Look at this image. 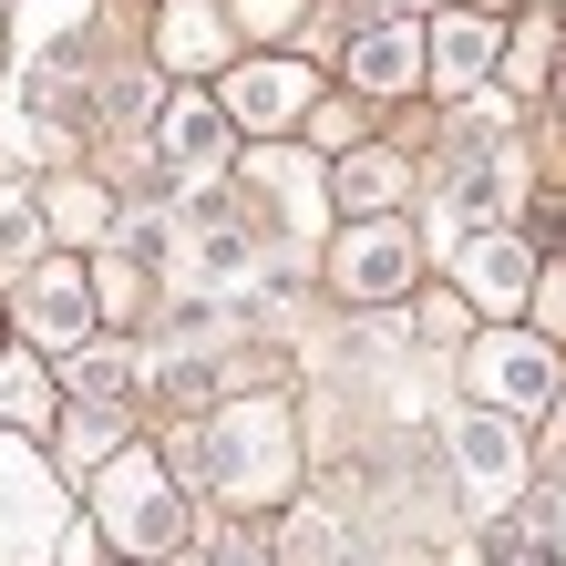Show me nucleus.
Returning a JSON list of instances; mask_svg holds the SVG:
<instances>
[{
    "instance_id": "obj_15",
    "label": "nucleus",
    "mask_w": 566,
    "mask_h": 566,
    "mask_svg": "<svg viewBox=\"0 0 566 566\" xmlns=\"http://www.w3.org/2000/svg\"><path fill=\"white\" fill-rule=\"evenodd\" d=\"M329 186H340V217H391V207L412 196V165L391 155V145H371V135H360L340 165H329Z\"/></svg>"
},
{
    "instance_id": "obj_9",
    "label": "nucleus",
    "mask_w": 566,
    "mask_h": 566,
    "mask_svg": "<svg viewBox=\"0 0 566 566\" xmlns=\"http://www.w3.org/2000/svg\"><path fill=\"white\" fill-rule=\"evenodd\" d=\"M145 145H155V165H165V186H207V176H227V93H207V83H186V93H165L155 104V124H145Z\"/></svg>"
},
{
    "instance_id": "obj_11",
    "label": "nucleus",
    "mask_w": 566,
    "mask_h": 566,
    "mask_svg": "<svg viewBox=\"0 0 566 566\" xmlns=\"http://www.w3.org/2000/svg\"><path fill=\"white\" fill-rule=\"evenodd\" d=\"M227 114L238 124H258V135H289V124H310V104H319V73L298 52H269V62H227Z\"/></svg>"
},
{
    "instance_id": "obj_20",
    "label": "nucleus",
    "mask_w": 566,
    "mask_h": 566,
    "mask_svg": "<svg viewBox=\"0 0 566 566\" xmlns=\"http://www.w3.org/2000/svg\"><path fill=\"white\" fill-rule=\"evenodd\" d=\"M474 298H463V279L453 289H412V340H432V350H463V340H474Z\"/></svg>"
},
{
    "instance_id": "obj_24",
    "label": "nucleus",
    "mask_w": 566,
    "mask_h": 566,
    "mask_svg": "<svg viewBox=\"0 0 566 566\" xmlns=\"http://www.w3.org/2000/svg\"><path fill=\"white\" fill-rule=\"evenodd\" d=\"M227 11H238V31H269V42H279V31L310 11V0H227Z\"/></svg>"
},
{
    "instance_id": "obj_21",
    "label": "nucleus",
    "mask_w": 566,
    "mask_h": 566,
    "mask_svg": "<svg viewBox=\"0 0 566 566\" xmlns=\"http://www.w3.org/2000/svg\"><path fill=\"white\" fill-rule=\"evenodd\" d=\"M31 217H42V207H21V196H0V279L42 258V227H31Z\"/></svg>"
},
{
    "instance_id": "obj_4",
    "label": "nucleus",
    "mask_w": 566,
    "mask_h": 566,
    "mask_svg": "<svg viewBox=\"0 0 566 566\" xmlns=\"http://www.w3.org/2000/svg\"><path fill=\"white\" fill-rule=\"evenodd\" d=\"M422 289V227L402 217H350L329 238V298L340 310H391V298Z\"/></svg>"
},
{
    "instance_id": "obj_25",
    "label": "nucleus",
    "mask_w": 566,
    "mask_h": 566,
    "mask_svg": "<svg viewBox=\"0 0 566 566\" xmlns=\"http://www.w3.org/2000/svg\"><path fill=\"white\" fill-rule=\"evenodd\" d=\"M474 11H494V21H505V11H525V0H474Z\"/></svg>"
},
{
    "instance_id": "obj_10",
    "label": "nucleus",
    "mask_w": 566,
    "mask_h": 566,
    "mask_svg": "<svg viewBox=\"0 0 566 566\" xmlns=\"http://www.w3.org/2000/svg\"><path fill=\"white\" fill-rule=\"evenodd\" d=\"M340 73H350V93H422V83H432V31H422L412 11H381V21L350 31Z\"/></svg>"
},
{
    "instance_id": "obj_19",
    "label": "nucleus",
    "mask_w": 566,
    "mask_h": 566,
    "mask_svg": "<svg viewBox=\"0 0 566 566\" xmlns=\"http://www.w3.org/2000/svg\"><path fill=\"white\" fill-rule=\"evenodd\" d=\"M556 62H566V31H556L546 11H525V21L505 31V62H494V83H505V93H546V83H556Z\"/></svg>"
},
{
    "instance_id": "obj_22",
    "label": "nucleus",
    "mask_w": 566,
    "mask_h": 566,
    "mask_svg": "<svg viewBox=\"0 0 566 566\" xmlns=\"http://www.w3.org/2000/svg\"><path fill=\"white\" fill-rule=\"evenodd\" d=\"M298 135H310L319 155H350V145H360V104H329V93H319V104H310V124H298Z\"/></svg>"
},
{
    "instance_id": "obj_13",
    "label": "nucleus",
    "mask_w": 566,
    "mask_h": 566,
    "mask_svg": "<svg viewBox=\"0 0 566 566\" xmlns=\"http://www.w3.org/2000/svg\"><path fill=\"white\" fill-rule=\"evenodd\" d=\"M453 279H463V298H474L484 319H515L525 298H536V248H525L515 227H484V238L453 248Z\"/></svg>"
},
{
    "instance_id": "obj_5",
    "label": "nucleus",
    "mask_w": 566,
    "mask_h": 566,
    "mask_svg": "<svg viewBox=\"0 0 566 566\" xmlns=\"http://www.w3.org/2000/svg\"><path fill=\"white\" fill-rule=\"evenodd\" d=\"M463 381H474V402L515 412V422H546L556 412V350H546V329L484 319L474 340H463Z\"/></svg>"
},
{
    "instance_id": "obj_8",
    "label": "nucleus",
    "mask_w": 566,
    "mask_h": 566,
    "mask_svg": "<svg viewBox=\"0 0 566 566\" xmlns=\"http://www.w3.org/2000/svg\"><path fill=\"white\" fill-rule=\"evenodd\" d=\"M11 319H21L42 350H83L93 329H104V298H93V258H31V269H21V298H11Z\"/></svg>"
},
{
    "instance_id": "obj_23",
    "label": "nucleus",
    "mask_w": 566,
    "mask_h": 566,
    "mask_svg": "<svg viewBox=\"0 0 566 566\" xmlns=\"http://www.w3.org/2000/svg\"><path fill=\"white\" fill-rule=\"evenodd\" d=\"M525 319H536L546 340H566V269H536V298H525Z\"/></svg>"
},
{
    "instance_id": "obj_16",
    "label": "nucleus",
    "mask_w": 566,
    "mask_h": 566,
    "mask_svg": "<svg viewBox=\"0 0 566 566\" xmlns=\"http://www.w3.org/2000/svg\"><path fill=\"white\" fill-rule=\"evenodd\" d=\"M62 391H73V402H93V412H124V402L145 391L135 340H124V329H114V340H83V350H73V371H62Z\"/></svg>"
},
{
    "instance_id": "obj_27",
    "label": "nucleus",
    "mask_w": 566,
    "mask_h": 566,
    "mask_svg": "<svg viewBox=\"0 0 566 566\" xmlns=\"http://www.w3.org/2000/svg\"><path fill=\"white\" fill-rule=\"evenodd\" d=\"M412 11H432V0H412Z\"/></svg>"
},
{
    "instance_id": "obj_3",
    "label": "nucleus",
    "mask_w": 566,
    "mask_h": 566,
    "mask_svg": "<svg viewBox=\"0 0 566 566\" xmlns=\"http://www.w3.org/2000/svg\"><path fill=\"white\" fill-rule=\"evenodd\" d=\"M52 546H73V474H52L21 422H0V566H42Z\"/></svg>"
},
{
    "instance_id": "obj_17",
    "label": "nucleus",
    "mask_w": 566,
    "mask_h": 566,
    "mask_svg": "<svg viewBox=\"0 0 566 566\" xmlns=\"http://www.w3.org/2000/svg\"><path fill=\"white\" fill-rule=\"evenodd\" d=\"M42 217H52V238L62 248H114V196L93 186V176H62V186H42Z\"/></svg>"
},
{
    "instance_id": "obj_26",
    "label": "nucleus",
    "mask_w": 566,
    "mask_h": 566,
    "mask_svg": "<svg viewBox=\"0 0 566 566\" xmlns=\"http://www.w3.org/2000/svg\"><path fill=\"white\" fill-rule=\"evenodd\" d=\"M556 93H566V62H556Z\"/></svg>"
},
{
    "instance_id": "obj_18",
    "label": "nucleus",
    "mask_w": 566,
    "mask_h": 566,
    "mask_svg": "<svg viewBox=\"0 0 566 566\" xmlns=\"http://www.w3.org/2000/svg\"><path fill=\"white\" fill-rule=\"evenodd\" d=\"M62 402H73V391H62L42 360L31 350H0V422H21V432H52L62 422Z\"/></svg>"
},
{
    "instance_id": "obj_2",
    "label": "nucleus",
    "mask_w": 566,
    "mask_h": 566,
    "mask_svg": "<svg viewBox=\"0 0 566 566\" xmlns=\"http://www.w3.org/2000/svg\"><path fill=\"white\" fill-rule=\"evenodd\" d=\"M93 525H104V546H124L135 566L186 556V474L155 463V453H104V474H93Z\"/></svg>"
},
{
    "instance_id": "obj_7",
    "label": "nucleus",
    "mask_w": 566,
    "mask_h": 566,
    "mask_svg": "<svg viewBox=\"0 0 566 566\" xmlns=\"http://www.w3.org/2000/svg\"><path fill=\"white\" fill-rule=\"evenodd\" d=\"M453 484H463L474 515H515L525 505V422L494 412V402H474V412L453 422Z\"/></svg>"
},
{
    "instance_id": "obj_6",
    "label": "nucleus",
    "mask_w": 566,
    "mask_h": 566,
    "mask_svg": "<svg viewBox=\"0 0 566 566\" xmlns=\"http://www.w3.org/2000/svg\"><path fill=\"white\" fill-rule=\"evenodd\" d=\"M196 289V298H248L258 289V238L227 207H186L176 217V258H165V298Z\"/></svg>"
},
{
    "instance_id": "obj_14",
    "label": "nucleus",
    "mask_w": 566,
    "mask_h": 566,
    "mask_svg": "<svg viewBox=\"0 0 566 566\" xmlns=\"http://www.w3.org/2000/svg\"><path fill=\"white\" fill-rule=\"evenodd\" d=\"M494 62H505V21L474 11V0H453V11L432 21V93H474V83H494Z\"/></svg>"
},
{
    "instance_id": "obj_1",
    "label": "nucleus",
    "mask_w": 566,
    "mask_h": 566,
    "mask_svg": "<svg viewBox=\"0 0 566 566\" xmlns=\"http://www.w3.org/2000/svg\"><path fill=\"white\" fill-rule=\"evenodd\" d=\"M176 474L207 484L227 515H269V505H298L310 453H298V432H289V412L269 402V391H227L196 443L176 432Z\"/></svg>"
},
{
    "instance_id": "obj_12",
    "label": "nucleus",
    "mask_w": 566,
    "mask_h": 566,
    "mask_svg": "<svg viewBox=\"0 0 566 566\" xmlns=\"http://www.w3.org/2000/svg\"><path fill=\"white\" fill-rule=\"evenodd\" d=\"M155 62L176 83L227 73V62H238V11H227V0H165L155 11Z\"/></svg>"
}]
</instances>
